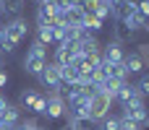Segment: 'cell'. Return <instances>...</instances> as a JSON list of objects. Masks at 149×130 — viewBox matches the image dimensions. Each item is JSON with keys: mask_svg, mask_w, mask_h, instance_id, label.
Returning a JSON list of instances; mask_svg holds the SVG:
<instances>
[{"mask_svg": "<svg viewBox=\"0 0 149 130\" xmlns=\"http://www.w3.org/2000/svg\"><path fill=\"white\" fill-rule=\"evenodd\" d=\"M16 130H39L37 128V122H31V120H26V122H18Z\"/></svg>", "mask_w": 149, "mask_h": 130, "instance_id": "19", "label": "cell"}, {"mask_svg": "<svg viewBox=\"0 0 149 130\" xmlns=\"http://www.w3.org/2000/svg\"><path fill=\"white\" fill-rule=\"evenodd\" d=\"M76 57H79V39H65L63 44H58V52H55L58 65H71Z\"/></svg>", "mask_w": 149, "mask_h": 130, "instance_id": "4", "label": "cell"}, {"mask_svg": "<svg viewBox=\"0 0 149 130\" xmlns=\"http://www.w3.org/2000/svg\"><path fill=\"white\" fill-rule=\"evenodd\" d=\"M0 68H3V60H0Z\"/></svg>", "mask_w": 149, "mask_h": 130, "instance_id": "26", "label": "cell"}, {"mask_svg": "<svg viewBox=\"0 0 149 130\" xmlns=\"http://www.w3.org/2000/svg\"><path fill=\"white\" fill-rule=\"evenodd\" d=\"M123 109H126V120H131L134 125H144L149 122V112L147 107H144V99H136V102H128V104H123Z\"/></svg>", "mask_w": 149, "mask_h": 130, "instance_id": "6", "label": "cell"}, {"mask_svg": "<svg viewBox=\"0 0 149 130\" xmlns=\"http://www.w3.org/2000/svg\"><path fill=\"white\" fill-rule=\"evenodd\" d=\"M5 39V23H0V42Z\"/></svg>", "mask_w": 149, "mask_h": 130, "instance_id": "22", "label": "cell"}, {"mask_svg": "<svg viewBox=\"0 0 149 130\" xmlns=\"http://www.w3.org/2000/svg\"><path fill=\"white\" fill-rule=\"evenodd\" d=\"M60 18H58V8H55V3L52 0H42L39 3V8H37V26H55Z\"/></svg>", "mask_w": 149, "mask_h": 130, "instance_id": "5", "label": "cell"}, {"mask_svg": "<svg viewBox=\"0 0 149 130\" xmlns=\"http://www.w3.org/2000/svg\"><path fill=\"white\" fill-rule=\"evenodd\" d=\"M26 34H29V26H26L24 18H13V21L5 23V39H10L13 44H18L21 39H26Z\"/></svg>", "mask_w": 149, "mask_h": 130, "instance_id": "8", "label": "cell"}, {"mask_svg": "<svg viewBox=\"0 0 149 130\" xmlns=\"http://www.w3.org/2000/svg\"><path fill=\"white\" fill-rule=\"evenodd\" d=\"M120 130H139V125H134L131 120H126V117H123V120H120Z\"/></svg>", "mask_w": 149, "mask_h": 130, "instance_id": "20", "label": "cell"}, {"mask_svg": "<svg viewBox=\"0 0 149 130\" xmlns=\"http://www.w3.org/2000/svg\"><path fill=\"white\" fill-rule=\"evenodd\" d=\"M5 83H8V73H5V70H3V68H0V89H3V86H5Z\"/></svg>", "mask_w": 149, "mask_h": 130, "instance_id": "21", "label": "cell"}, {"mask_svg": "<svg viewBox=\"0 0 149 130\" xmlns=\"http://www.w3.org/2000/svg\"><path fill=\"white\" fill-rule=\"evenodd\" d=\"M110 96L107 94H102V91H97L92 99H89V122H100V120H105L107 117V112H110Z\"/></svg>", "mask_w": 149, "mask_h": 130, "instance_id": "2", "label": "cell"}, {"mask_svg": "<svg viewBox=\"0 0 149 130\" xmlns=\"http://www.w3.org/2000/svg\"><path fill=\"white\" fill-rule=\"evenodd\" d=\"M16 3H21V0H16Z\"/></svg>", "mask_w": 149, "mask_h": 130, "instance_id": "27", "label": "cell"}, {"mask_svg": "<svg viewBox=\"0 0 149 130\" xmlns=\"http://www.w3.org/2000/svg\"><path fill=\"white\" fill-rule=\"evenodd\" d=\"M13 50H16V44H13L10 39H3V42H0V52H13Z\"/></svg>", "mask_w": 149, "mask_h": 130, "instance_id": "18", "label": "cell"}, {"mask_svg": "<svg viewBox=\"0 0 149 130\" xmlns=\"http://www.w3.org/2000/svg\"><path fill=\"white\" fill-rule=\"evenodd\" d=\"M100 57H102V63H107V65H118V63H123V50H120V42H110V44L100 52Z\"/></svg>", "mask_w": 149, "mask_h": 130, "instance_id": "9", "label": "cell"}, {"mask_svg": "<svg viewBox=\"0 0 149 130\" xmlns=\"http://www.w3.org/2000/svg\"><path fill=\"white\" fill-rule=\"evenodd\" d=\"M0 120H3V122H10V125H18V107L3 102V104H0Z\"/></svg>", "mask_w": 149, "mask_h": 130, "instance_id": "12", "label": "cell"}, {"mask_svg": "<svg viewBox=\"0 0 149 130\" xmlns=\"http://www.w3.org/2000/svg\"><path fill=\"white\" fill-rule=\"evenodd\" d=\"M136 89H139L141 96H149V73H147V76H141V81L136 83Z\"/></svg>", "mask_w": 149, "mask_h": 130, "instance_id": "17", "label": "cell"}, {"mask_svg": "<svg viewBox=\"0 0 149 130\" xmlns=\"http://www.w3.org/2000/svg\"><path fill=\"white\" fill-rule=\"evenodd\" d=\"M45 65H47V50H45L39 42H34V44L26 50V57H24V70H26V73H31V76H39Z\"/></svg>", "mask_w": 149, "mask_h": 130, "instance_id": "1", "label": "cell"}, {"mask_svg": "<svg viewBox=\"0 0 149 130\" xmlns=\"http://www.w3.org/2000/svg\"><path fill=\"white\" fill-rule=\"evenodd\" d=\"M37 42H39L42 47L55 44V42H52V29H50V26H39V29H37Z\"/></svg>", "mask_w": 149, "mask_h": 130, "instance_id": "15", "label": "cell"}, {"mask_svg": "<svg viewBox=\"0 0 149 130\" xmlns=\"http://www.w3.org/2000/svg\"><path fill=\"white\" fill-rule=\"evenodd\" d=\"M39 81H42L45 89H50L52 94H58L60 86H63V81H60V65L58 63H47L42 68V73H39Z\"/></svg>", "mask_w": 149, "mask_h": 130, "instance_id": "3", "label": "cell"}, {"mask_svg": "<svg viewBox=\"0 0 149 130\" xmlns=\"http://www.w3.org/2000/svg\"><path fill=\"white\" fill-rule=\"evenodd\" d=\"M0 13H5V0H0Z\"/></svg>", "mask_w": 149, "mask_h": 130, "instance_id": "23", "label": "cell"}, {"mask_svg": "<svg viewBox=\"0 0 149 130\" xmlns=\"http://www.w3.org/2000/svg\"><path fill=\"white\" fill-rule=\"evenodd\" d=\"M65 112H68V107H65V99H63L60 94H52V96H47L45 115H47L50 120H63V117H65Z\"/></svg>", "mask_w": 149, "mask_h": 130, "instance_id": "7", "label": "cell"}, {"mask_svg": "<svg viewBox=\"0 0 149 130\" xmlns=\"http://www.w3.org/2000/svg\"><path fill=\"white\" fill-rule=\"evenodd\" d=\"M139 130H149V122H144V125H141V128H139Z\"/></svg>", "mask_w": 149, "mask_h": 130, "instance_id": "24", "label": "cell"}, {"mask_svg": "<svg viewBox=\"0 0 149 130\" xmlns=\"http://www.w3.org/2000/svg\"><path fill=\"white\" fill-rule=\"evenodd\" d=\"M123 70H126V76H136V73H141L144 70V60H141V55L139 52H131V55H123Z\"/></svg>", "mask_w": 149, "mask_h": 130, "instance_id": "10", "label": "cell"}, {"mask_svg": "<svg viewBox=\"0 0 149 130\" xmlns=\"http://www.w3.org/2000/svg\"><path fill=\"white\" fill-rule=\"evenodd\" d=\"M100 130H120V120H115V117H105Z\"/></svg>", "mask_w": 149, "mask_h": 130, "instance_id": "16", "label": "cell"}, {"mask_svg": "<svg viewBox=\"0 0 149 130\" xmlns=\"http://www.w3.org/2000/svg\"><path fill=\"white\" fill-rule=\"evenodd\" d=\"M115 99H120L123 104H128V102H136V99H144V96L139 94V89H136V86H131V83L126 81V83L120 86V91H118V96H115Z\"/></svg>", "mask_w": 149, "mask_h": 130, "instance_id": "11", "label": "cell"}, {"mask_svg": "<svg viewBox=\"0 0 149 130\" xmlns=\"http://www.w3.org/2000/svg\"><path fill=\"white\" fill-rule=\"evenodd\" d=\"M3 102H5V99H3V96H0V104H3Z\"/></svg>", "mask_w": 149, "mask_h": 130, "instance_id": "25", "label": "cell"}, {"mask_svg": "<svg viewBox=\"0 0 149 130\" xmlns=\"http://www.w3.org/2000/svg\"><path fill=\"white\" fill-rule=\"evenodd\" d=\"M123 83H126V81H115V78H107V81H105V83H102V86H100V91H102V94H107V96H110V99H115V96H118V91H120V86H123Z\"/></svg>", "mask_w": 149, "mask_h": 130, "instance_id": "13", "label": "cell"}, {"mask_svg": "<svg viewBox=\"0 0 149 130\" xmlns=\"http://www.w3.org/2000/svg\"><path fill=\"white\" fill-rule=\"evenodd\" d=\"M60 81L68 83V86L79 83V73H76V68H73V65H60Z\"/></svg>", "mask_w": 149, "mask_h": 130, "instance_id": "14", "label": "cell"}]
</instances>
